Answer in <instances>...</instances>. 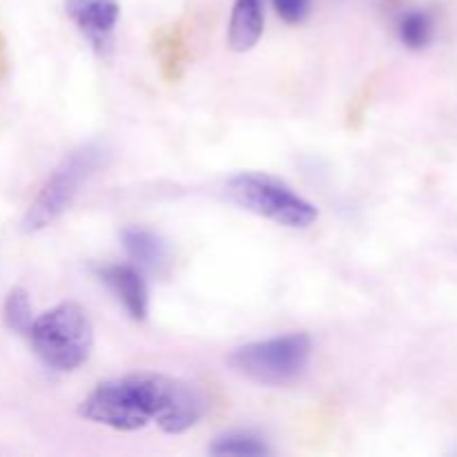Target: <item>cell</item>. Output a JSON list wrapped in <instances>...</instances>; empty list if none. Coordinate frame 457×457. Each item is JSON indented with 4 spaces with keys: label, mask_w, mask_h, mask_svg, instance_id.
Listing matches in <instances>:
<instances>
[{
    "label": "cell",
    "mask_w": 457,
    "mask_h": 457,
    "mask_svg": "<svg viewBox=\"0 0 457 457\" xmlns=\"http://www.w3.org/2000/svg\"><path fill=\"white\" fill-rule=\"evenodd\" d=\"M210 455H237V457H259V455H270V446L262 440V437L253 436L245 431H232L226 436H219L217 440L210 445Z\"/></svg>",
    "instance_id": "obj_11"
},
{
    "label": "cell",
    "mask_w": 457,
    "mask_h": 457,
    "mask_svg": "<svg viewBox=\"0 0 457 457\" xmlns=\"http://www.w3.org/2000/svg\"><path fill=\"white\" fill-rule=\"evenodd\" d=\"M266 13L263 0H235L228 25V45L232 52L245 54L262 40Z\"/></svg>",
    "instance_id": "obj_8"
},
{
    "label": "cell",
    "mask_w": 457,
    "mask_h": 457,
    "mask_svg": "<svg viewBox=\"0 0 457 457\" xmlns=\"http://www.w3.org/2000/svg\"><path fill=\"white\" fill-rule=\"evenodd\" d=\"M277 16L288 25H299L308 18L312 7V0H272Z\"/></svg>",
    "instance_id": "obj_13"
},
{
    "label": "cell",
    "mask_w": 457,
    "mask_h": 457,
    "mask_svg": "<svg viewBox=\"0 0 457 457\" xmlns=\"http://www.w3.org/2000/svg\"><path fill=\"white\" fill-rule=\"evenodd\" d=\"M311 357V337L306 333H290L235 348L228 355V364L248 382L262 386H286L306 373Z\"/></svg>",
    "instance_id": "obj_5"
},
{
    "label": "cell",
    "mask_w": 457,
    "mask_h": 457,
    "mask_svg": "<svg viewBox=\"0 0 457 457\" xmlns=\"http://www.w3.org/2000/svg\"><path fill=\"white\" fill-rule=\"evenodd\" d=\"M79 415L112 431H141L154 422L168 436H181L201 422L205 397L186 379L143 370L96 384Z\"/></svg>",
    "instance_id": "obj_1"
},
{
    "label": "cell",
    "mask_w": 457,
    "mask_h": 457,
    "mask_svg": "<svg viewBox=\"0 0 457 457\" xmlns=\"http://www.w3.org/2000/svg\"><path fill=\"white\" fill-rule=\"evenodd\" d=\"M65 12L98 54L110 52L120 18L119 0H65Z\"/></svg>",
    "instance_id": "obj_6"
},
{
    "label": "cell",
    "mask_w": 457,
    "mask_h": 457,
    "mask_svg": "<svg viewBox=\"0 0 457 457\" xmlns=\"http://www.w3.org/2000/svg\"><path fill=\"white\" fill-rule=\"evenodd\" d=\"M105 159V145L96 141L83 143L76 150H71L49 174L36 199L27 208L21 221L22 232L36 235V232L52 226L56 219H61L71 208L85 183L96 174V170H101Z\"/></svg>",
    "instance_id": "obj_3"
},
{
    "label": "cell",
    "mask_w": 457,
    "mask_h": 457,
    "mask_svg": "<svg viewBox=\"0 0 457 457\" xmlns=\"http://www.w3.org/2000/svg\"><path fill=\"white\" fill-rule=\"evenodd\" d=\"M3 317L7 328L13 330V333H21V335L29 333L34 317H31V302L25 288L16 286V288L9 290L3 306Z\"/></svg>",
    "instance_id": "obj_12"
},
{
    "label": "cell",
    "mask_w": 457,
    "mask_h": 457,
    "mask_svg": "<svg viewBox=\"0 0 457 457\" xmlns=\"http://www.w3.org/2000/svg\"><path fill=\"white\" fill-rule=\"evenodd\" d=\"M226 192L232 204H237L245 212H253L293 230L311 228L320 217V210L312 201L295 192L286 181L266 172L235 174L228 181Z\"/></svg>",
    "instance_id": "obj_4"
},
{
    "label": "cell",
    "mask_w": 457,
    "mask_h": 457,
    "mask_svg": "<svg viewBox=\"0 0 457 457\" xmlns=\"http://www.w3.org/2000/svg\"><path fill=\"white\" fill-rule=\"evenodd\" d=\"M120 239H123L125 253L129 254V259L138 268L161 270L168 263V245H165V241L156 232L147 230V228L132 226L120 232Z\"/></svg>",
    "instance_id": "obj_9"
},
{
    "label": "cell",
    "mask_w": 457,
    "mask_h": 457,
    "mask_svg": "<svg viewBox=\"0 0 457 457\" xmlns=\"http://www.w3.org/2000/svg\"><path fill=\"white\" fill-rule=\"evenodd\" d=\"M103 284L112 290L120 306L134 321H143L150 312V293L141 270L134 266H105L98 270Z\"/></svg>",
    "instance_id": "obj_7"
},
{
    "label": "cell",
    "mask_w": 457,
    "mask_h": 457,
    "mask_svg": "<svg viewBox=\"0 0 457 457\" xmlns=\"http://www.w3.org/2000/svg\"><path fill=\"white\" fill-rule=\"evenodd\" d=\"M397 36L409 49H424L433 43L436 21L427 9H411L397 22Z\"/></svg>",
    "instance_id": "obj_10"
},
{
    "label": "cell",
    "mask_w": 457,
    "mask_h": 457,
    "mask_svg": "<svg viewBox=\"0 0 457 457\" xmlns=\"http://www.w3.org/2000/svg\"><path fill=\"white\" fill-rule=\"evenodd\" d=\"M27 337L40 361L58 373L79 370L94 351L92 320L74 302H62L36 317Z\"/></svg>",
    "instance_id": "obj_2"
}]
</instances>
